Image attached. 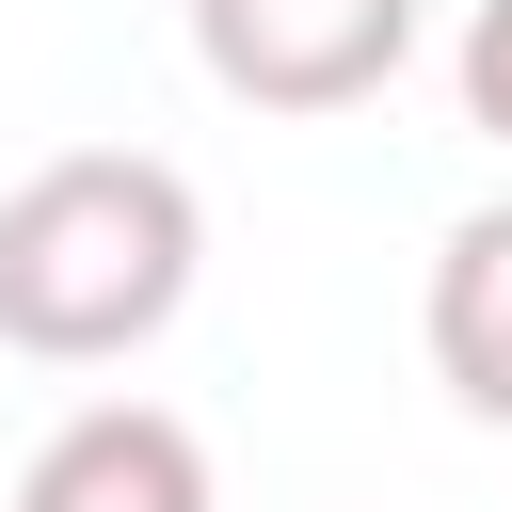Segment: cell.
Instances as JSON below:
<instances>
[{
    "instance_id": "2",
    "label": "cell",
    "mask_w": 512,
    "mask_h": 512,
    "mask_svg": "<svg viewBox=\"0 0 512 512\" xmlns=\"http://www.w3.org/2000/svg\"><path fill=\"white\" fill-rule=\"evenodd\" d=\"M176 16H192L208 96H240V112H272V128L368 112V96L416 64V0H176Z\"/></svg>"
},
{
    "instance_id": "5",
    "label": "cell",
    "mask_w": 512,
    "mask_h": 512,
    "mask_svg": "<svg viewBox=\"0 0 512 512\" xmlns=\"http://www.w3.org/2000/svg\"><path fill=\"white\" fill-rule=\"evenodd\" d=\"M448 80H464V128H480V144H512V0H480V16H464Z\"/></svg>"
},
{
    "instance_id": "3",
    "label": "cell",
    "mask_w": 512,
    "mask_h": 512,
    "mask_svg": "<svg viewBox=\"0 0 512 512\" xmlns=\"http://www.w3.org/2000/svg\"><path fill=\"white\" fill-rule=\"evenodd\" d=\"M16 512H224L208 480V432L160 416V400H80L32 464H16Z\"/></svg>"
},
{
    "instance_id": "1",
    "label": "cell",
    "mask_w": 512,
    "mask_h": 512,
    "mask_svg": "<svg viewBox=\"0 0 512 512\" xmlns=\"http://www.w3.org/2000/svg\"><path fill=\"white\" fill-rule=\"evenodd\" d=\"M192 272H208V208L160 144H64L0 192V352H32V368L160 352Z\"/></svg>"
},
{
    "instance_id": "4",
    "label": "cell",
    "mask_w": 512,
    "mask_h": 512,
    "mask_svg": "<svg viewBox=\"0 0 512 512\" xmlns=\"http://www.w3.org/2000/svg\"><path fill=\"white\" fill-rule=\"evenodd\" d=\"M416 336H432V384H448L480 432H512V192L464 208V224L432 240V304H416Z\"/></svg>"
}]
</instances>
